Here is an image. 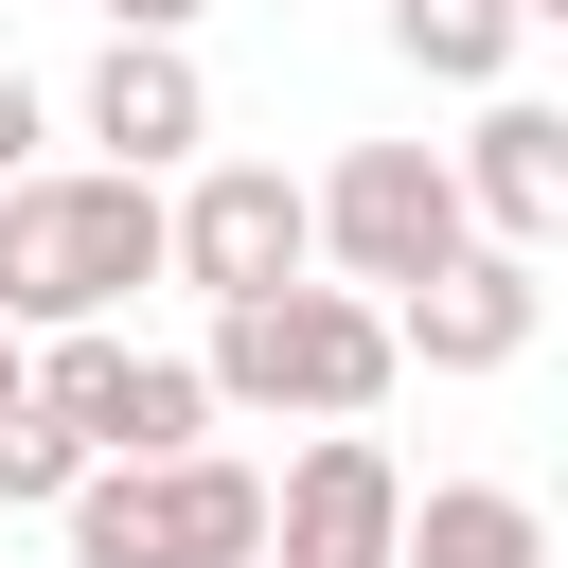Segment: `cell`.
Returning a JSON list of instances; mask_svg holds the SVG:
<instances>
[{"label":"cell","mask_w":568,"mask_h":568,"mask_svg":"<svg viewBox=\"0 0 568 568\" xmlns=\"http://www.w3.org/2000/svg\"><path fill=\"white\" fill-rule=\"evenodd\" d=\"M195 390H213V426H373L390 408V302H355L320 266L266 302H213Z\"/></svg>","instance_id":"1"},{"label":"cell","mask_w":568,"mask_h":568,"mask_svg":"<svg viewBox=\"0 0 568 568\" xmlns=\"http://www.w3.org/2000/svg\"><path fill=\"white\" fill-rule=\"evenodd\" d=\"M142 284H160V178H106V160L0 178V337H89Z\"/></svg>","instance_id":"2"},{"label":"cell","mask_w":568,"mask_h":568,"mask_svg":"<svg viewBox=\"0 0 568 568\" xmlns=\"http://www.w3.org/2000/svg\"><path fill=\"white\" fill-rule=\"evenodd\" d=\"M53 515H71V568H248L266 550V462H231V444L89 462Z\"/></svg>","instance_id":"3"},{"label":"cell","mask_w":568,"mask_h":568,"mask_svg":"<svg viewBox=\"0 0 568 568\" xmlns=\"http://www.w3.org/2000/svg\"><path fill=\"white\" fill-rule=\"evenodd\" d=\"M302 231H320V284H355V302H408V284L462 248L444 142H337V160L302 178Z\"/></svg>","instance_id":"4"},{"label":"cell","mask_w":568,"mask_h":568,"mask_svg":"<svg viewBox=\"0 0 568 568\" xmlns=\"http://www.w3.org/2000/svg\"><path fill=\"white\" fill-rule=\"evenodd\" d=\"M18 390H36L89 462H178V444H213L195 355H178V337H124V320H89V337H18Z\"/></svg>","instance_id":"5"},{"label":"cell","mask_w":568,"mask_h":568,"mask_svg":"<svg viewBox=\"0 0 568 568\" xmlns=\"http://www.w3.org/2000/svg\"><path fill=\"white\" fill-rule=\"evenodd\" d=\"M302 266H320V231H302V178H284V160H195V178H160V284L266 302V284H302Z\"/></svg>","instance_id":"6"},{"label":"cell","mask_w":568,"mask_h":568,"mask_svg":"<svg viewBox=\"0 0 568 568\" xmlns=\"http://www.w3.org/2000/svg\"><path fill=\"white\" fill-rule=\"evenodd\" d=\"M53 124H71L106 178H195V160H213V71H195V36H106Z\"/></svg>","instance_id":"7"},{"label":"cell","mask_w":568,"mask_h":568,"mask_svg":"<svg viewBox=\"0 0 568 568\" xmlns=\"http://www.w3.org/2000/svg\"><path fill=\"white\" fill-rule=\"evenodd\" d=\"M550 337V248H444L408 302H390V373H515Z\"/></svg>","instance_id":"8"},{"label":"cell","mask_w":568,"mask_h":568,"mask_svg":"<svg viewBox=\"0 0 568 568\" xmlns=\"http://www.w3.org/2000/svg\"><path fill=\"white\" fill-rule=\"evenodd\" d=\"M390 532H408V462L373 426H302V462L266 479V550L248 568H390Z\"/></svg>","instance_id":"9"},{"label":"cell","mask_w":568,"mask_h":568,"mask_svg":"<svg viewBox=\"0 0 568 568\" xmlns=\"http://www.w3.org/2000/svg\"><path fill=\"white\" fill-rule=\"evenodd\" d=\"M444 195H462V231H479V248H550V231H568V106L479 89V124L444 142Z\"/></svg>","instance_id":"10"},{"label":"cell","mask_w":568,"mask_h":568,"mask_svg":"<svg viewBox=\"0 0 568 568\" xmlns=\"http://www.w3.org/2000/svg\"><path fill=\"white\" fill-rule=\"evenodd\" d=\"M390 568H550V497L532 479H426Z\"/></svg>","instance_id":"11"},{"label":"cell","mask_w":568,"mask_h":568,"mask_svg":"<svg viewBox=\"0 0 568 568\" xmlns=\"http://www.w3.org/2000/svg\"><path fill=\"white\" fill-rule=\"evenodd\" d=\"M373 18H390V53H408L426 89H515V53H532L515 0H373Z\"/></svg>","instance_id":"12"},{"label":"cell","mask_w":568,"mask_h":568,"mask_svg":"<svg viewBox=\"0 0 568 568\" xmlns=\"http://www.w3.org/2000/svg\"><path fill=\"white\" fill-rule=\"evenodd\" d=\"M71 479H89V444H71V426H53L36 390H18V408H0V515H53Z\"/></svg>","instance_id":"13"},{"label":"cell","mask_w":568,"mask_h":568,"mask_svg":"<svg viewBox=\"0 0 568 568\" xmlns=\"http://www.w3.org/2000/svg\"><path fill=\"white\" fill-rule=\"evenodd\" d=\"M36 160H53V89H36V71H0V178H36Z\"/></svg>","instance_id":"14"},{"label":"cell","mask_w":568,"mask_h":568,"mask_svg":"<svg viewBox=\"0 0 568 568\" xmlns=\"http://www.w3.org/2000/svg\"><path fill=\"white\" fill-rule=\"evenodd\" d=\"M89 18H106V36H195L213 0H89Z\"/></svg>","instance_id":"15"},{"label":"cell","mask_w":568,"mask_h":568,"mask_svg":"<svg viewBox=\"0 0 568 568\" xmlns=\"http://www.w3.org/2000/svg\"><path fill=\"white\" fill-rule=\"evenodd\" d=\"M515 18H532V36H550V18H568V0H515Z\"/></svg>","instance_id":"16"},{"label":"cell","mask_w":568,"mask_h":568,"mask_svg":"<svg viewBox=\"0 0 568 568\" xmlns=\"http://www.w3.org/2000/svg\"><path fill=\"white\" fill-rule=\"evenodd\" d=\"M0 408H18V337H0Z\"/></svg>","instance_id":"17"},{"label":"cell","mask_w":568,"mask_h":568,"mask_svg":"<svg viewBox=\"0 0 568 568\" xmlns=\"http://www.w3.org/2000/svg\"><path fill=\"white\" fill-rule=\"evenodd\" d=\"M0 532H18V515H0Z\"/></svg>","instance_id":"18"}]
</instances>
